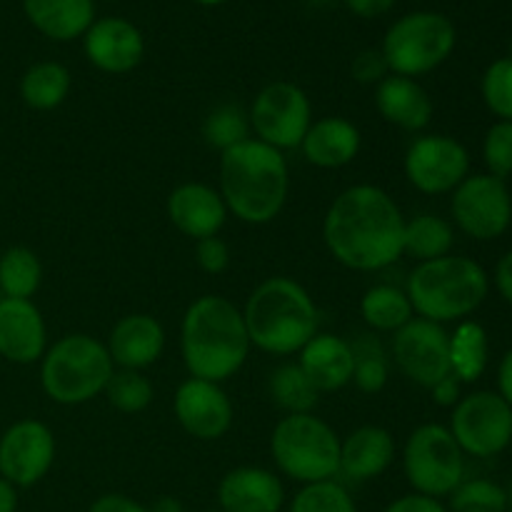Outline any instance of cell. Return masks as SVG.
Wrapping results in <instances>:
<instances>
[{"mask_svg":"<svg viewBox=\"0 0 512 512\" xmlns=\"http://www.w3.org/2000/svg\"><path fill=\"white\" fill-rule=\"evenodd\" d=\"M405 218L398 203L378 185H353L330 203L323 240L340 265L375 273L403 255Z\"/></svg>","mask_w":512,"mask_h":512,"instance_id":"1","label":"cell"},{"mask_svg":"<svg viewBox=\"0 0 512 512\" xmlns=\"http://www.w3.org/2000/svg\"><path fill=\"white\" fill-rule=\"evenodd\" d=\"M243 310L223 295H203L188 308L180 328V350L190 378L225 383L250 353Z\"/></svg>","mask_w":512,"mask_h":512,"instance_id":"2","label":"cell"},{"mask_svg":"<svg viewBox=\"0 0 512 512\" xmlns=\"http://www.w3.org/2000/svg\"><path fill=\"white\" fill-rule=\"evenodd\" d=\"M290 173L283 153L248 138L220 158V190L225 208L248 225L275 220L288 200Z\"/></svg>","mask_w":512,"mask_h":512,"instance_id":"3","label":"cell"},{"mask_svg":"<svg viewBox=\"0 0 512 512\" xmlns=\"http://www.w3.org/2000/svg\"><path fill=\"white\" fill-rule=\"evenodd\" d=\"M250 345L270 355H295L318 333V308L293 278H268L243 308Z\"/></svg>","mask_w":512,"mask_h":512,"instance_id":"4","label":"cell"},{"mask_svg":"<svg viewBox=\"0 0 512 512\" xmlns=\"http://www.w3.org/2000/svg\"><path fill=\"white\" fill-rule=\"evenodd\" d=\"M413 313L430 323H460L470 318L490 293V275L465 255L418 263L405 285Z\"/></svg>","mask_w":512,"mask_h":512,"instance_id":"5","label":"cell"},{"mask_svg":"<svg viewBox=\"0 0 512 512\" xmlns=\"http://www.w3.org/2000/svg\"><path fill=\"white\" fill-rule=\"evenodd\" d=\"M113 373L115 363L105 343L85 333L65 335L40 360V385L58 405L90 403L103 393Z\"/></svg>","mask_w":512,"mask_h":512,"instance_id":"6","label":"cell"},{"mask_svg":"<svg viewBox=\"0 0 512 512\" xmlns=\"http://www.w3.org/2000/svg\"><path fill=\"white\" fill-rule=\"evenodd\" d=\"M270 455L295 483H323L340 475V438L313 413L285 415L270 435Z\"/></svg>","mask_w":512,"mask_h":512,"instance_id":"7","label":"cell"},{"mask_svg":"<svg viewBox=\"0 0 512 512\" xmlns=\"http://www.w3.org/2000/svg\"><path fill=\"white\" fill-rule=\"evenodd\" d=\"M458 43L453 20L443 13H408L395 20L383 38L385 63L390 73L405 75V78H418V75L433 73L435 68L450 58Z\"/></svg>","mask_w":512,"mask_h":512,"instance_id":"8","label":"cell"},{"mask_svg":"<svg viewBox=\"0 0 512 512\" xmlns=\"http://www.w3.org/2000/svg\"><path fill=\"white\" fill-rule=\"evenodd\" d=\"M403 470L418 495L448 498L465 480V453L445 425L425 423L405 443Z\"/></svg>","mask_w":512,"mask_h":512,"instance_id":"9","label":"cell"},{"mask_svg":"<svg viewBox=\"0 0 512 512\" xmlns=\"http://www.w3.org/2000/svg\"><path fill=\"white\" fill-rule=\"evenodd\" d=\"M448 430L470 458H495L512 443V408L495 390H475L455 405Z\"/></svg>","mask_w":512,"mask_h":512,"instance_id":"10","label":"cell"},{"mask_svg":"<svg viewBox=\"0 0 512 512\" xmlns=\"http://www.w3.org/2000/svg\"><path fill=\"white\" fill-rule=\"evenodd\" d=\"M248 118L258 140L283 153L300 148L305 133L313 125V108L303 88L278 80L255 95Z\"/></svg>","mask_w":512,"mask_h":512,"instance_id":"11","label":"cell"},{"mask_svg":"<svg viewBox=\"0 0 512 512\" xmlns=\"http://www.w3.org/2000/svg\"><path fill=\"white\" fill-rule=\"evenodd\" d=\"M450 213L468 238L488 243L508 233L512 225V193L508 183L495 175H468L453 190Z\"/></svg>","mask_w":512,"mask_h":512,"instance_id":"12","label":"cell"},{"mask_svg":"<svg viewBox=\"0 0 512 512\" xmlns=\"http://www.w3.org/2000/svg\"><path fill=\"white\" fill-rule=\"evenodd\" d=\"M468 175V148L450 135H423L405 153V178L425 195L453 193Z\"/></svg>","mask_w":512,"mask_h":512,"instance_id":"13","label":"cell"},{"mask_svg":"<svg viewBox=\"0 0 512 512\" xmlns=\"http://www.w3.org/2000/svg\"><path fill=\"white\" fill-rule=\"evenodd\" d=\"M393 358L405 378L430 390L450 375V333L443 325L413 318L393 333Z\"/></svg>","mask_w":512,"mask_h":512,"instance_id":"14","label":"cell"},{"mask_svg":"<svg viewBox=\"0 0 512 512\" xmlns=\"http://www.w3.org/2000/svg\"><path fill=\"white\" fill-rule=\"evenodd\" d=\"M55 463V435L33 418L18 420L0 435V478L15 488H33Z\"/></svg>","mask_w":512,"mask_h":512,"instance_id":"15","label":"cell"},{"mask_svg":"<svg viewBox=\"0 0 512 512\" xmlns=\"http://www.w3.org/2000/svg\"><path fill=\"white\" fill-rule=\"evenodd\" d=\"M173 410L178 423L195 440L223 438L233 425V403L218 383L190 378L175 390Z\"/></svg>","mask_w":512,"mask_h":512,"instance_id":"16","label":"cell"},{"mask_svg":"<svg viewBox=\"0 0 512 512\" xmlns=\"http://www.w3.org/2000/svg\"><path fill=\"white\" fill-rule=\"evenodd\" d=\"M48 350V328L33 300L0 298V358L33 365Z\"/></svg>","mask_w":512,"mask_h":512,"instance_id":"17","label":"cell"},{"mask_svg":"<svg viewBox=\"0 0 512 512\" xmlns=\"http://www.w3.org/2000/svg\"><path fill=\"white\" fill-rule=\"evenodd\" d=\"M83 38L85 58L103 73H130L145 55L143 33L125 18L95 20Z\"/></svg>","mask_w":512,"mask_h":512,"instance_id":"18","label":"cell"},{"mask_svg":"<svg viewBox=\"0 0 512 512\" xmlns=\"http://www.w3.org/2000/svg\"><path fill=\"white\" fill-rule=\"evenodd\" d=\"M168 218L185 238H213L228 220L223 195L205 183H183L170 193Z\"/></svg>","mask_w":512,"mask_h":512,"instance_id":"19","label":"cell"},{"mask_svg":"<svg viewBox=\"0 0 512 512\" xmlns=\"http://www.w3.org/2000/svg\"><path fill=\"white\" fill-rule=\"evenodd\" d=\"M218 503L223 512H280L285 490L278 475L270 470L243 465L220 480Z\"/></svg>","mask_w":512,"mask_h":512,"instance_id":"20","label":"cell"},{"mask_svg":"<svg viewBox=\"0 0 512 512\" xmlns=\"http://www.w3.org/2000/svg\"><path fill=\"white\" fill-rule=\"evenodd\" d=\"M108 353L123 370H143L158 363L165 348V330L153 315L133 313L113 325L108 338Z\"/></svg>","mask_w":512,"mask_h":512,"instance_id":"21","label":"cell"},{"mask_svg":"<svg viewBox=\"0 0 512 512\" xmlns=\"http://www.w3.org/2000/svg\"><path fill=\"white\" fill-rule=\"evenodd\" d=\"M298 365L318 393H335L353 383V348L348 340L333 333H315V338H310V343L300 350Z\"/></svg>","mask_w":512,"mask_h":512,"instance_id":"22","label":"cell"},{"mask_svg":"<svg viewBox=\"0 0 512 512\" xmlns=\"http://www.w3.org/2000/svg\"><path fill=\"white\" fill-rule=\"evenodd\" d=\"M395 458V440L380 425H363L340 440V475L353 483L380 478Z\"/></svg>","mask_w":512,"mask_h":512,"instance_id":"23","label":"cell"},{"mask_svg":"<svg viewBox=\"0 0 512 512\" xmlns=\"http://www.w3.org/2000/svg\"><path fill=\"white\" fill-rule=\"evenodd\" d=\"M375 105L388 123L418 133L433 120V100L428 90L413 78L390 73L375 88Z\"/></svg>","mask_w":512,"mask_h":512,"instance_id":"24","label":"cell"},{"mask_svg":"<svg viewBox=\"0 0 512 512\" xmlns=\"http://www.w3.org/2000/svg\"><path fill=\"white\" fill-rule=\"evenodd\" d=\"M300 150H303L305 160L315 168H343L358 158L360 130L348 118H338V115L313 120L303 143H300Z\"/></svg>","mask_w":512,"mask_h":512,"instance_id":"25","label":"cell"},{"mask_svg":"<svg viewBox=\"0 0 512 512\" xmlns=\"http://www.w3.org/2000/svg\"><path fill=\"white\" fill-rule=\"evenodd\" d=\"M25 18L45 38L68 43L95 23V0H23Z\"/></svg>","mask_w":512,"mask_h":512,"instance_id":"26","label":"cell"},{"mask_svg":"<svg viewBox=\"0 0 512 512\" xmlns=\"http://www.w3.org/2000/svg\"><path fill=\"white\" fill-rule=\"evenodd\" d=\"M70 70L55 60L30 65L20 78V98L33 110H55L65 103L70 93Z\"/></svg>","mask_w":512,"mask_h":512,"instance_id":"27","label":"cell"},{"mask_svg":"<svg viewBox=\"0 0 512 512\" xmlns=\"http://www.w3.org/2000/svg\"><path fill=\"white\" fill-rule=\"evenodd\" d=\"M455 245V230L445 218L433 213H420L413 220H405L403 255H410L418 263H430L450 255Z\"/></svg>","mask_w":512,"mask_h":512,"instance_id":"28","label":"cell"},{"mask_svg":"<svg viewBox=\"0 0 512 512\" xmlns=\"http://www.w3.org/2000/svg\"><path fill=\"white\" fill-rule=\"evenodd\" d=\"M488 355L490 343L483 325L475 320H460L455 333L450 335V373L460 383H475L488 368Z\"/></svg>","mask_w":512,"mask_h":512,"instance_id":"29","label":"cell"},{"mask_svg":"<svg viewBox=\"0 0 512 512\" xmlns=\"http://www.w3.org/2000/svg\"><path fill=\"white\" fill-rule=\"evenodd\" d=\"M360 315L375 333H398L415 318L408 293L395 285H373L360 300Z\"/></svg>","mask_w":512,"mask_h":512,"instance_id":"30","label":"cell"},{"mask_svg":"<svg viewBox=\"0 0 512 512\" xmlns=\"http://www.w3.org/2000/svg\"><path fill=\"white\" fill-rule=\"evenodd\" d=\"M43 280V265L30 248L15 245L0 255V298L30 300Z\"/></svg>","mask_w":512,"mask_h":512,"instance_id":"31","label":"cell"},{"mask_svg":"<svg viewBox=\"0 0 512 512\" xmlns=\"http://www.w3.org/2000/svg\"><path fill=\"white\" fill-rule=\"evenodd\" d=\"M268 390L273 403L278 405V408H283L288 415L313 413L320 395L298 363H288L275 368L273 375H270Z\"/></svg>","mask_w":512,"mask_h":512,"instance_id":"32","label":"cell"},{"mask_svg":"<svg viewBox=\"0 0 512 512\" xmlns=\"http://www.w3.org/2000/svg\"><path fill=\"white\" fill-rule=\"evenodd\" d=\"M350 348L355 355L353 383L358 385L360 393H380L390 378V360L383 343L375 335H360L350 343Z\"/></svg>","mask_w":512,"mask_h":512,"instance_id":"33","label":"cell"},{"mask_svg":"<svg viewBox=\"0 0 512 512\" xmlns=\"http://www.w3.org/2000/svg\"><path fill=\"white\" fill-rule=\"evenodd\" d=\"M448 498V512H505L510 508L508 490L488 478L463 480Z\"/></svg>","mask_w":512,"mask_h":512,"instance_id":"34","label":"cell"},{"mask_svg":"<svg viewBox=\"0 0 512 512\" xmlns=\"http://www.w3.org/2000/svg\"><path fill=\"white\" fill-rule=\"evenodd\" d=\"M105 398L115 410L125 415L143 413L155 398L153 383L140 370H115L113 378L105 385Z\"/></svg>","mask_w":512,"mask_h":512,"instance_id":"35","label":"cell"},{"mask_svg":"<svg viewBox=\"0 0 512 512\" xmlns=\"http://www.w3.org/2000/svg\"><path fill=\"white\" fill-rule=\"evenodd\" d=\"M203 138L210 148H218L220 153L230 150L233 145L250 138V118L238 105H220L205 118Z\"/></svg>","mask_w":512,"mask_h":512,"instance_id":"36","label":"cell"},{"mask_svg":"<svg viewBox=\"0 0 512 512\" xmlns=\"http://www.w3.org/2000/svg\"><path fill=\"white\" fill-rule=\"evenodd\" d=\"M290 512H358L353 495L338 480L310 483L295 493Z\"/></svg>","mask_w":512,"mask_h":512,"instance_id":"37","label":"cell"},{"mask_svg":"<svg viewBox=\"0 0 512 512\" xmlns=\"http://www.w3.org/2000/svg\"><path fill=\"white\" fill-rule=\"evenodd\" d=\"M480 90H483V100L490 113L498 120L512 123V55L488 65Z\"/></svg>","mask_w":512,"mask_h":512,"instance_id":"38","label":"cell"},{"mask_svg":"<svg viewBox=\"0 0 512 512\" xmlns=\"http://www.w3.org/2000/svg\"><path fill=\"white\" fill-rule=\"evenodd\" d=\"M483 160L488 175L508 180L512 175V123L498 120L488 128L483 140Z\"/></svg>","mask_w":512,"mask_h":512,"instance_id":"39","label":"cell"},{"mask_svg":"<svg viewBox=\"0 0 512 512\" xmlns=\"http://www.w3.org/2000/svg\"><path fill=\"white\" fill-rule=\"evenodd\" d=\"M195 258H198V265L205 273L220 275L230 265V248L223 238L213 235V238L198 240V245H195Z\"/></svg>","mask_w":512,"mask_h":512,"instance_id":"40","label":"cell"},{"mask_svg":"<svg viewBox=\"0 0 512 512\" xmlns=\"http://www.w3.org/2000/svg\"><path fill=\"white\" fill-rule=\"evenodd\" d=\"M390 75V68L388 63H385L383 53L380 50H360L358 55L353 58V78L358 80V83H380L383 78H388Z\"/></svg>","mask_w":512,"mask_h":512,"instance_id":"41","label":"cell"},{"mask_svg":"<svg viewBox=\"0 0 512 512\" xmlns=\"http://www.w3.org/2000/svg\"><path fill=\"white\" fill-rule=\"evenodd\" d=\"M385 512H448L440 500L428 498V495H418V493H410L403 495V498L393 500V503L385 508Z\"/></svg>","mask_w":512,"mask_h":512,"instance_id":"42","label":"cell"},{"mask_svg":"<svg viewBox=\"0 0 512 512\" xmlns=\"http://www.w3.org/2000/svg\"><path fill=\"white\" fill-rule=\"evenodd\" d=\"M88 512H150L145 505L135 503L133 498L128 495H120V493H108V495H100L93 505H90Z\"/></svg>","mask_w":512,"mask_h":512,"instance_id":"43","label":"cell"},{"mask_svg":"<svg viewBox=\"0 0 512 512\" xmlns=\"http://www.w3.org/2000/svg\"><path fill=\"white\" fill-rule=\"evenodd\" d=\"M460 388H463V383L450 373L448 378H443L438 385H433L430 393H433V400L438 405H443V408H455V405L460 403V398H463Z\"/></svg>","mask_w":512,"mask_h":512,"instance_id":"44","label":"cell"},{"mask_svg":"<svg viewBox=\"0 0 512 512\" xmlns=\"http://www.w3.org/2000/svg\"><path fill=\"white\" fill-rule=\"evenodd\" d=\"M495 288H498L500 298L512 305V250L505 253L495 265Z\"/></svg>","mask_w":512,"mask_h":512,"instance_id":"45","label":"cell"},{"mask_svg":"<svg viewBox=\"0 0 512 512\" xmlns=\"http://www.w3.org/2000/svg\"><path fill=\"white\" fill-rule=\"evenodd\" d=\"M345 5L358 18H378V15H385L393 8L395 0H345Z\"/></svg>","mask_w":512,"mask_h":512,"instance_id":"46","label":"cell"},{"mask_svg":"<svg viewBox=\"0 0 512 512\" xmlns=\"http://www.w3.org/2000/svg\"><path fill=\"white\" fill-rule=\"evenodd\" d=\"M498 395L512 408V348L498 365Z\"/></svg>","mask_w":512,"mask_h":512,"instance_id":"47","label":"cell"},{"mask_svg":"<svg viewBox=\"0 0 512 512\" xmlns=\"http://www.w3.org/2000/svg\"><path fill=\"white\" fill-rule=\"evenodd\" d=\"M0 512H18V488L0 478Z\"/></svg>","mask_w":512,"mask_h":512,"instance_id":"48","label":"cell"},{"mask_svg":"<svg viewBox=\"0 0 512 512\" xmlns=\"http://www.w3.org/2000/svg\"><path fill=\"white\" fill-rule=\"evenodd\" d=\"M150 512H183V505L178 503L175 498H160L155 500L153 508H148Z\"/></svg>","mask_w":512,"mask_h":512,"instance_id":"49","label":"cell"},{"mask_svg":"<svg viewBox=\"0 0 512 512\" xmlns=\"http://www.w3.org/2000/svg\"><path fill=\"white\" fill-rule=\"evenodd\" d=\"M203 5H220V3H228V0H198Z\"/></svg>","mask_w":512,"mask_h":512,"instance_id":"50","label":"cell"},{"mask_svg":"<svg viewBox=\"0 0 512 512\" xmlns=\"http://www.w3.org/2000/svg\"><path fill=\"white\" fill-rule=\"evenodd\" d=\"M308 3H313V5H328V3H333V0H308Z\"/></svg>","mask_w":512,"mask_h":512,"instance_id":"51","label":"cell"},{"mask_svg":"<svg viewBox=\"0 0 512 512\" xmlns=\"http://www.w3.org/2000/svg\"><path fill=\"white\" fill-rule=\"evenodd\" d=\"M210 512H223V510H210Z\"/></svg>","mask_w":512,"mask_h":512,"instance_id":"52","label":"cell"},{"mask_svg":"<svg viewBox=\"0 0 512 512\" xmlns=\"http://www.w3.org/2000/svg\"><path fill=\"white\" fill-rule=\"evenodd\" d=\"M510 448H512V443H510Z\"/></svg>","mask_w":512,"mask_h":512,"instance_id":"53","label":"cell"}]
</instances>
